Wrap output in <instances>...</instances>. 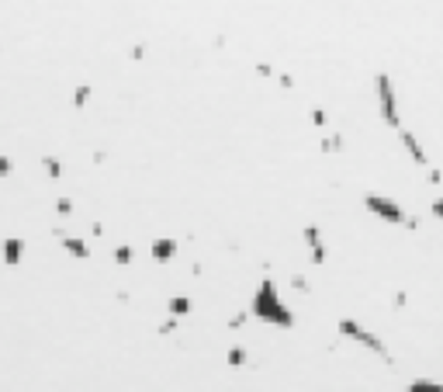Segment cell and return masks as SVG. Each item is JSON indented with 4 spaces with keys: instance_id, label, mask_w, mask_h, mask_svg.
Instances as JSON below:
<instances>
[{
    "instance_id": "cell-2",
    "label": "cell",
    "mask_w": 443,
    "mask_h": 392,
    "mask_svg": "<svg viewBox=\"0 0 443 392\" xmlns=\"http://www.w3.org/2000/svg\"><path fill=\"white\" fill-rule=\"evenodd\" d=\"M367 208H374L381 219H388V222H402V208L398 205H391V201H381V198H367Z\"/></svg>"
},
{
    "instance_id": "cell-3",
    "label": "cell",
    "mask_w": 443,
    "mask_h": 392,
    "mask_svg": "<svg viewBox=\"0 0 443 392\" xmlns=\"http://www.w3.org/2000/svg\"><path fill=\"white\" fill-rule=\"evenodd\" d=\"M153 254H156V261H167V257H174V254H177V243H174V240H156Z\"/></svg>"
},
{
    "instance_id": "cell-1",
    "label": "cell",
    "mask_w": 443,
    "mask_h": 392,
    "mask_svg": "<svg viewBox=\"0 0 443 392\" xmlns=\"http://www.w3.org/2000/svg\"><path fill=\"white\" fill-rule=\"evenodd\" d=\"M253 316L264 319V323H277V326H291V323H294V316L284 309V302L277 298V292H273L270 282H264L260 292H257V298H253Z\"/></svg>"
},
{
    "instance_id": "cell-5",
    "label": "cell",
    "mask_w": 443,
    "mask_h": 392,
    "mask_svg": "<svg viewBox=\"0 0 443 392\" xmlns=\"http://www.w3.org/2000/svg\"><path fill=\"white\" fill-rule=\"evenodd\" d=\"M7 170H10V164H7V160H0V174H7Z\"/></svg>"
},
{
    "instance_id": "cell-4",
    "label": "cell",
    "mask_w": 443,
    "mask_h": 392,
    "mask_svg": "<svg viewBox=\"0 0 443 392\" xmlns=\"http://www.w3.org/2000/svg\"><path fill=\"white\" fill-rule=\"evenodd\" d=\"M3 261L7 264H17L21 261V240H7L3 243Z\"/></svg>"
}]
</instances>
